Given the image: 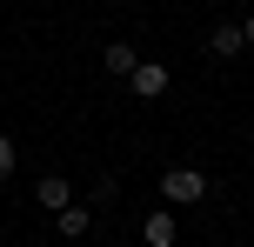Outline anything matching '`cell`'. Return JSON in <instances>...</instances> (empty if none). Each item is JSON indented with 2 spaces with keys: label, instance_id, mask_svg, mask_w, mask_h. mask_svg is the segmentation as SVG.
Wrapping results in <instances>:
<instances>
[{
  "label": "cell",
  "instance_id": "obj_8",
  "mask_svg": "<svg viewBox=\"0 0 254 247\" xmlns=\"http://www.w3.org/2000/svg\"><path fill=\"white\" fill-rule=\"evenodd\" d=\"M13 160H20V154H13V141H7V134H0V181H7V174H13Z\"/></svg>",
  "mask_w": 254,
  "mask_h": 247
},
{
  "label": "cell",
  "instance_id": "obj_7",
  "mask_svg": "<svg viewBox=\"0 0 254 247\" xmlns=\"http://www.w3.org/2000/svg\"><path fill=\"white\" fill-rule=\"evenodd\" d=\"M54 227H61L67 241H80V234H87V207H61V214H54Z\"/></svg>",
  "mask_w": 254,
  "mask_h": 247
},
{
  "label": "cell",
  "instance_id": "obj_4",
  "mask_svg": "<svg viewBox=\"0 0 254 247\" xmlns=\"http://www.w3.org/2000/svg\"><path fill=\"white\" fill-rule=\"evenodd\" d=\"M241 47H248V40H241V27H234V20H221L214 34H207V53H214V60H234Z\"/></svg>",
  "mask_w": 254,
  "mask_h": 247
},
{
  "label": "cell",
  "instance_id": "obj_1",
  "mask_svg": "<svg viewBox=\"0 0 254 247\" xmlns=\"http://www.w3.org/2000/svg\"><path fill=\"white\" fill-rule=\"evenodd\" d=\"M214 187H207L201 167H167L161 174V200H174V207H194V200H207Z\"/></svg>",
  "mask_w": 254,
  "mask_h": 247
},
{
  "label": "cell",
  "instance_id": "obj_2",
  "mask_svg": "<svg viewBox=\"0 0 254 247\" xmlns=\"http://www.w3.org/2000/svg\"><path fill=\"white\" fill-rule=\"evenodd\" d=\"M127 87H134L140 100H161V94H167V67L161 60H140L134 74H127Z\"/></svg>",
  "mask_w": 254,
  "mask_h": 247
},
{
  "label": "cell",
  "instance_id": "obj_3",
  "mask_svg": "<svg viewBox=\"0 0 254 247\" xmlns=\"http://www.w3.org/2000/svg\"><path fill=\"white\" fill-rule=\"evenodd\" d=\"M34 200H40L47 214H61V207H74V187H67L61 174H47V181H34Z\"/></svg>",
  "mask_w": 254,
  "mask_h": 247
},
{
  "label": "cell",
  "instance_id": "obj_6",
  "mask_svg": "<svg viewBox=\"0 0 254 247\" xmlns=\"http://www.w3.org/2000/svg\"><path fill=\"white\" fill-rule=\"evenodd\" d=\"M134 47H127V40H107V74H134Z\"/></svg>",
  "mask_w": 254,
  "mask_h": 247
},
{
  "label": "cell",
  "instance_id": "obj_9",
  "mask_svg": "<svg viewBox=\"0 0 254 247\" xmlns=\"http://www.w3.org/2000/svg\"><path fill=\"white\" fill-rule=\"evenodd\" d=\"M241 40H248V47H254V13H248V20H241Z\"/></svg>",
  "mask_w": 254,
  "mask_h": 247
},
{
  "label": "cell",
  "instance_id": "obj_10",
  "mask_svg": "<svg viewBox=\"0 0 254 247\" xmlns=\"http://www.w3.org/2000/svg\"><path fill=\"white\" fill-rule=\"evenodd\" d=\"M207 247H221V241H207Z\"/></svg>",
  "mask_w": 254,
  "mask_h": 247
},
{
  "label": "cell",
  "instance_id": "obj_5",
  "mask_svg": "<svg viewBox=\"0 0 254 247\" xmlns=\"http://www.w3.org/2000/svg\"><path fill=\"white\" fill-rule=\"evenodd\" d=\"M140 241H147V247H174V214H167V207H154L147 221H140Z\"/></svg>",
  "mask_w": 254,
  "mask_h": 247
}]
</instances>
